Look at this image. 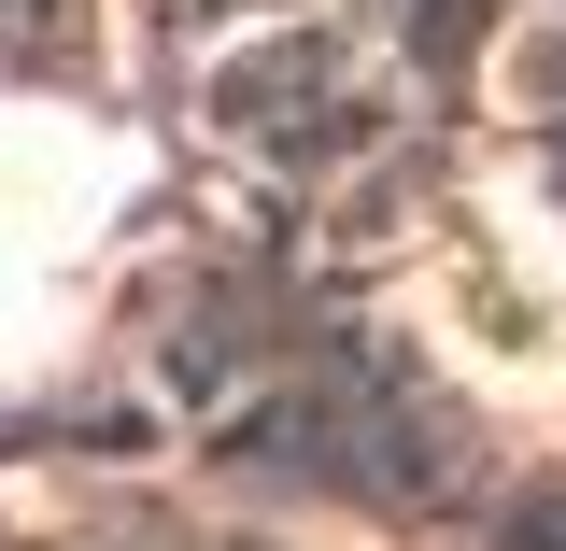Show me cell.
Returning a JSON list of instances; mask_svg holds the SVG:
<instances>
[{
	"label": "cell",
	"mask_w": 566,
	"mask_h": 551,
	"mask_svg": "<svg viewBox=\"0 0 566 551\" xmlns=\"http://www.w3.org/2000/svg\"><path fill=\"white\" fill-rule=\"evenodd\" d=\"M424 326L468 353L482 382H566V269L495 241V226H453L439 269H424Z\"/></svg>",
	"instance_id": "cell-1"
}]
</instances>
